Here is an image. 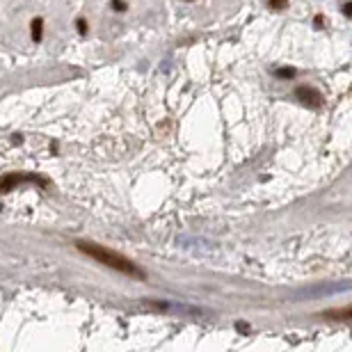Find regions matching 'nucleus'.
<instances>
[{
    "label": "nucleus",
    "mask_w": 352,
    "mask_h": 352,
    "mask_svg": "<svg viewBox=\"0 0 352 352\" xmlns=\"http://www.w3.org/2000/svg\"><path fill=\"white\" fill-rule=\"evenodd\" d=\"M314 25L318 27V30H320V27H325V16H320V14H318V16L314 18Z\"/></svg>",
    "instance_id": "obj_10"
},
{
    "label": "nucleus",
    "mask_w": 352,
    "mask_h": 352,
    "mask_svg": "<svg viewBox=\"0 0 352 352\" xmlns=\"http://www.w3.org/2000/svg\"><path fill=\"white\" fill-rule=\"evenodd\" d=\"M268 5H270L272 9H286L288 0H268Z\"/></svg>",
    "instance_id": "obj_7"
},
{
    "label": "nucleus",
    "mask_w": 352,
    "mask_h": 352,
    "mask_svg": "<svg viewBox=\"0 0 352 352\" xmlns=\"http://www.w3.org/2000/svg\"><path fill=\"white\" fill-rule=\"evenodd\" d=\"M30 30H32V41H41V34H43V18H32L30 23Z\"/></svg>",
    "instance_id": "obj_5"
},
{
    "label": "nucleus",
    "mask_w": 352,
    "mask_h": 352,
    "mask_svg": "<svg viewBox=\"0 0 352 352\" xmlns=\"http://www.w3.org/2000/svg\"><path fill=\"white\" fill-rule=\"evenodd\" d=\"M295 96L300 98V103H304L307 108H320L323 105V94L316 89V87H298L295 89Z\"/></svg>",
    "instance_id": "obj_2"
},
{
    "label": "nucleus",
    "mask_w": 352,
    "mask_h": 352,
    "mask_svg": "<svg viewBox=\"0 0 352 352\" xmlns=\"http://www.w3.org/2000/svg\"><path fill=\"white\" fill-rule=\"evenodd\" d=\"M325 318H332V320H352V304H350V307H343V309L325 311Z\"/></svg>",
    "instance_id": "obj_4"
},
{
    "label": "nucleus",
    "mask_w": 352,
    "mask_h": 352,
    "mask_svg": "<svg viewBox=\"0 0 352 352\" xmlns=\"http://www.w3.org/2000/svg\"><path fill=\"white\" fill-rule=\"evenodd\" d=\"M185 2H192V0H185Z\"/></svg>",
    "instance_id": "obj_12"
},
{
    "label": "nucleus",
    "mask_w": 352,
    "mask_h": 352,
    "mask_svg": "<svg viewBox=\"0 0 352 352\" xmlns=\"http://www.w3.org/2000/svg\"><path fill=\"white\" fill-rule=\"evenodd\" d=\"M343 14H346L348 18H352V0H350V2H346V5H343Z\"/></svg>",
    "instance_id": "obj_11"
},
{
    "label": "nucleus",
    "mask_w": 352,
    "mask_h": 352,
    "mask_svg": "<svg viewBox=\"0 0 352 352\" xmlns=\"http://www.w3.org/2000/svg\"><path fill=\"white\" fill-rule=\"evenodd\" d=\"M275 76L282 78V80H293V78L298 76V69H293V66H282V69H275Z\"/></svg>",
    "instance_id": "obj_6"
},
{
    "label": "nucleus",
    "mask_w": 352,
    "mask_h": 352,
    "mask_svg": "<svg viewBox=\"0 0 352 352\" xmlns=\"http://www.w3.org/2000/svg\"><path fill=\"white\" fill-rule=\"evenodd\" d=\"M110 5H112L114 11H124V9H126V2H124V0H112Z\"/></svg>",
    "instance_id": "obj_9"
},
{
    "label": "nucleus",
    "mask_w": 352,
    "mask_h": 352,
    "mask_svg": "<svg viewBox=\"0 0 352 352\" xmlns=\"http://www.w3.org/2000/svg\"><path fill=\"white\" fill-rule=\"evenodd\" d=\"M76 247L80 249L82 254L92 256L94 261H98V263H103V266H108V268H112V270L121 272V275L133 277V279H146V272L142 270L140 266H135L133 261H128L126 256L117 254V252H112V249L101 247V245H94V243H82V240H78Z\"/></svg>",
    "instance_id": "obj_1"
},
{
    "label": "nucleus",
    "mask_w": 352,
    "mask_h": 352,
    "mask_svg": "<svg viewBox=\"0 0 352 352\" xmlns=\"http://www.w3.org/2000/svg\"><path fill=\"white\" fill-rule=\"evenodd\" d=\"M23 181H39V179H34V176H23V174H5V176H0V195L9 192L11 188H16Z\"/></svg>",
    "instance_id": "obj_3"
},
{
    "label": "nucleus",
    "mask_w": 352,
    "mask_h": 352,
    "mask_svg": "<svg viewBox=\"0 0 352 352\" xmlns=\"http://www.w3.org/2000/svg\"><path fill=\"white\" fill-rule=\"evenodd\" d=\"M76 27H78V32H80V34H87V30H89V25H87L85 18H78V21H76Z\"/></svg>",
    "instance_id": "obj_8"
}]
</instances>
